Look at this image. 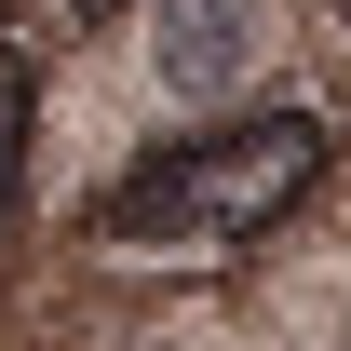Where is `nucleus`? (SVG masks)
<instances>
[{
    "label": "nucleus",
    "mask_w": 351,
    "mask_h": 351,
    "mask_svg": "<svg viewBox=\"0 0 351 351\" xmlns=\"http://www.w3.org/2000/svg\"><path fill=\"white\" fill-rule=\"evenodd\" d=\"M311 176H324V122H311V108H257V122L176 135L162 162H135L95 230H108L122 257H230V243H257L284 203H311Z\"/></svg>",
    "instance_id": "nucleus-1"
},
{
    "label": "nucleus",
    "mask_w": 351,
    "mask_h": 351,
    "mask_svg": "<svg viewBox=\"0 0 351 351\" xmlns=\"http://www.w3.org/2000/svg\"><path fill=\"white\" fill-rule=\"evenodd\" d=\"M338 14H351V0H338Z\"/></svg>",
    "instance_id": "nucleus-5"
},
{
    "label": "nucleus",
    "mask_w": 351,
    "mask_h": 351,
    "mask_svg": "<svg viewBox=\"0 0 351 351\" xmlns=\"http://www.w3.org/2000/svg\"><path fill=\"white\" fill-rule=\"evenodd\" d=\"M27 122H41V82H27V54L0 41V230H14V189H27Z\"/></svg>",
    "instance_id": "nucleus-3"
},
{
    "label": "nucleus",
    "mask_w": 351,
    "mask_h": 351,
    "mask_svg": "<svg viewBox=\"0 0 351 351\" xmlns=\"http://www.w3.org/2000/svg\"><path fill=\"white\" fill-rule=\"evenodd\" d=\"M68 14H82V27H108V14H122V0H68Z\"/></svg>",
    "instance_id": "nucleus-4"
},
{
    "label": "nucleus",
    "mask_w": 351,
    "mask_h": 351,
    "mask_svg": "<svg viewBox=\"0 0 351 351\" xmlns=\"http://www.w3.org/2000/svg\"><path fill=\"white\" fill-rule=\"evenodd\" d=\"M257 54H270V14H257V0H162V27H149L162 95H230Z\"/></svg>",
    "instance_id": "nucleus-2"
}]
</instances>
